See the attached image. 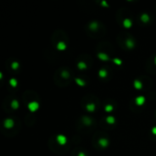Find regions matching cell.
Listing matches in <instances>:
<instances>
[{
  "label": "cell",
  "mask_w": 156,
  "mask_h": 156,
  "mask_svg": "<svg viewBox=\"0 0 156 156\" xmlns=\"http://www.w3.org/2000/svg\"><path fill=\"white\" fill-rule=\"evenodd\" d=\"M27 108H28V110H29L31 112H37V111L38 110L39 104H38V102H37V101H31V102L28 103Z\"/></svg>",
  "instance_id": "1"
},
{
  "label": "cell",
  "mask_w": 156,
  "mask_h": 156,
  "mask_svg": "<svg viewBox=\"0 0 156 156\" xmlns=\"http://www.w3.org/2000/svg\"><path fill=\"white\" fill-rule=\"evenodd\" d=\"M14 126V121L12 119H5L4 122V127L6 129H11Z\"/></svg>",
  "instance_id": "2"
},
{
  "label": "cell",
  "mask_w": 156,
  "mask_h": 156,
  "mask_svg": "<svg viewBox=\"0 0 156 156\" xmlns=\"http://www.w3.org/2000/svg\"><path fill=\"white\" fill-rule=\"evenodd\" d=\"M57 142L60 144V145H64L67 144V138L66 136L62 135V134H59L57 136Z\"/></svg>",
  "instance_id": "3"
},
{
  "label": "cell",
  "mask_w": 156,
  "mask_h": 156,
  "mask_svg": "<svg viewBox=\"0 0 156 156\" xmlns=\"http://www.w3.org/2000/svg\"><path fill=\"white\" fill-rule=\"evenodd\" d=\"M144 102H145V97H144V96H139V97H137V98L135 99V103H136V105H138V106L144 105Z\"/></svg>",
  "instance_id": "4"
},
{
  "label": "cell",
  "mask_w": 156,
  "mask_h": 156,
  "mask_svg": "<svg viewBox=\"0 0 156 156\" xmlns=\"http://www.w3.org/2000/svg\"><path fill=\"white\" fill-rule=\"evenodd\" d=\"M99 144H100V146H101L102 148H107L108 145H109V141H108V139H106V138H101V139L99 140Z\"/></svg>",
  "instance_id": "5"
},
{
  "label": "cell",
  "mask_w": 156,
  "mask_h": 156,
  "mask_svg": "<svg viewBox=\"0 0 156 156\" xmlns=\"http://www.w3.org/2000/svg\"><path fill=\"white\" fill-rule=\"evenodd\" d=\"M57 48H58L59 51H63V50H65V49L67 48V45H66L65 42L60 41V42H58V43L57 44Z\"/></svg>",
  "instance_id": "6"
},
{
  "label": "cell",
  "mask_w": 156,
  "mask_h": 156,
  "mask_svg": "<svg viewBox=\"0 0 156 156\" xmlns=\"http://www.w3.org/2000/svg\"><path fill=\"white\" fill-rule=\"evenodd\" d=\"M122 24H123V27H126V28H130V27L133 26V22H132V20H131L130 18H126V19H124Z\"/></svg>",
  "instance_id": "7"
},
{
  "label": "cell",
  "mask_w": 156,
  "mask_h": 156,
  "mask_svg": "<svg viewBox=\"0 0 156 156\" xmlns=\"http://www.w3.org/2000/svg\"><path fill=\"white\" fill-rule=\"evenodd\" d=\"M98 58H99L101 60H102V61H108V60L110 59L109 56L106 55L105 53H99V54H98Z\"/></svg>",
  "instance_id": "8"
},
{
  "label": "cell",
  "mask_w": 156,
  "mask_h": 156,
  "mask_svg": "<svg viewBox=\"0 0 156 156\" xmlns=\"http://www.w3.org/2000/svg\"><path fill=\"white\" fill-rule=\"evenodd\" d=\"M134 46H135V43H134V41H133V39L128 38V39L126 40V47H127L128 48H133Z\"/></svg>",
  "instance_id": "9"
},
{
  "label": "cell",
  "mask_w": 156,
  "mask_h": 156,
  "mask_svg": "<svg viewBox=\"0 0 156 156\" xmlns=\"http://www.w3.org/2000/svg\"><path fill=\"white\" fill-rule=\"evenodd\" d=\"M86 109H87V111H88V112H93L95 111V109H96V106H95V104H94V103H89V104H87Z\"/></svg>",
  "instance_id": "10"
},
{
  "label": "cell",
  "mask_w": 156,
  "mask_h": 156,
  "mask_svg": "<svg viewBox=\"0 0 156 156\" xmlns=\"http://www.w3.org/2000/svg\"><path fill=\"white\" fill-rule=\"evenodd\" d=\"M141 20L144 22V23H148L150 21V16L148 14H143L141 16Z\"/></svg>",
  "instance_id": "11"
},
{
  "label": "cell",
  "mask_w": 156,
  "mask_h": 156,
  "mask_svg": "<svg viewBox=\"0 0 156 156\" xmlns=\"http://www.w3.org/2000/svg\"><path fill=\"white\" fill-rule=\"evenodd\" d=\"M133 85H134V88H135L136 90H142V89H143V83H142L140 80H134Z\"/></svg>",
  "instance_id": "12"
},
{
  "label": "cell",
  "mask_w": 156,
  "mask_h": 156,
  "mask_svg": "<svg viewBox=\"0 0 156 156\" xmlns=\"http://www.w3.org/2000/svg\"><path fill=\"white\" fill-rule=\"evenodd\" d=\"M98 27H99V24H98V22H96V21L91 22V23L90 24V28L91 30H93V31H96V30L98 29Z\"/></svg>",
  "instance_id": "13"
},
{
  "label": "cell",
  "mask_w": 156,
  "mask_h": 156,
  "mask_svg": "<svg viewBox=\"0 0 156 156\" xmlns=\"http://www.w3.org/2000/svg\"><path fill=\"white\" fill-rule=\"evenodd\" d=\"M75 81H76V83H77L79 86H80V87H83V86H85V85H86V82H85L82 79L76 78V79H75Z\"/></svg>",
  "instance_id": "14"
},
{
  "label": "cell",
  "mask_w": 156,
  "mask_h": 156,
  "mask_svg": "<svg viewBox=\"0 0 156 156\" xmlns=\"http://www.w3.org/2000/svg\"><path fill=\"white\" fill-rule=\"evenodd\" d=\"M11 107H12V109H13V110H17V109H18V107H19V103H18V101H17L16 100H14V101L11 102Z\"/></svg>",
  "instance_id": "15"
},
{
  "label": "cell",
  "mask_w": 156,
  "mask_h": 156,
  "mask_svg": "<svg viewBox=\"0 0 156 156\" xmlns=\"http://www.w3.org/2000/svg\"><path fill=\"white\" fill-rule=\"evenodd\" d=\"M107 75H108L107 70H105V69H100V71H99V76H100L101 78H105V77H107Z\"/></svg>",
  "instance_id": "16"
},
{
  "label": "cell",
  "mask_w": 156,
  "mask_h": 156,
  "mask_svg": "<svg viewBox=\"0 0 156 156\" xmlns=\"http://www.w3.org/2000/svg\"><path fill=\"white\" fill-rule=\"evenodd\" d=\"M106 122L109 124H113L115 122V118L113 116H109V117L106 118Z\"/></svg>",
  "instance_id": "17"
},
{
  "label": "cell",
  "mask_w": 156,
  "mask_h": 156,
  "mask_svg": "<svg viewBox=\"0 0 156 156\" xmlns=\"http://www.w3.org/2000/svg\"><path fill=\"white\" fill-rule=\"evenodd\" d=\"M9 84L13 87V88H16L17 86V80L16 79H11L9 80Z\"/></svg>",
  "instance_id": "18"
},
{
  "label": "cell",
  "mask_w": 156,
  "mask_h": 156,
  "mask_svg": "<svg viewBox=\"0 0 156 156\" xmlns=\"http://www.w3.org/2000/svg\"><path fill=\"white\" fill-rule=\"evenodd\" d=\"M78 68H79L80 69H87V65H86V63H84V62H79V63H78Z\"/></svg>",
  "instance_id": "19"
},
{
  "label": "cell",
  "mask_w": 156,
  "mask_h": 156,
  "mask_svg": "<svg viewBox=\"0 0 156 156\" xmlns=\"http://www.w3.org/2000/svg\"><path fill=\"white\" fill-rule=\"evenodd\" d=\"M83 122H84V124H86V125H90V124H91V120H90L89 117H84V118H83Z\"/></svg>",
  "instance_id": "20"
},
{
  "label": "cell",
  "mask_w": 156,
  "mask_h": 156,
  "mask_svg": "<svg viewBox=\"0 0 156 156\" xmlns=\"http://www.w3.org/2000/svg\"><path fill=\"white\" fill-rule=\"evenodd\" d=\"M61 77L64 78V79H69V71H67V70L62 71V72H61Z\"/></svg>",
  "instance_id": "21"
},
{
  "label": "cell",
  "mask_w": 156,
  "mask_h": 156,
  "mask_svg": "<svg viewBox=\"0 0 156 156\" xmlns=\"http://www.w3.org/2000/svg\"><path fill=\"white\" fill-rule=\"evenodd\" d=\"M105 111H106L107 112H112V111H113V106H112V105H111V104L106 105V106H105Z\"/></svg>",
  "instance_id": "22"
},
{
  "label": "cell",
  "mask_w": 156,
  "mask_h": 156,
  "mask_svg": "<svg viewBox=\"0 0 156 156\" xmlns=\"http://www.w3.org/2000/svg\"><path fill=\"white\" fill-rule=\"evenodd\" d=\"M113 62H114L116 65H118V66H121V65L122 64V61L120 58H113Z\"/></svg>",
  "instance_id": "23"
},
{
  "label": "cell",
  "mask_w": 156,
  "mask_h": 156,
  "mask_svg": "<svg viewBox=\"0 0 156 156\" xmlns=\"http://www.w3.org/2000/svg\"><path fill=\"white\" fill-rule=\"evenodd\" d=\"M11 68H12L13 69H17L19 68V64H18L17 62H13V63L11 64Z\"/></svg>",
  "instance_id": "24"
},
{
  "label": "cell",
  "mask_w": 156,
  "mask_h": 156,
  "mask_svg": "<svg viewBox=\"0 0 156 156\" xmlns=\"http://www.w3.org/2000/svg\"><path fill=\"white\" fill-rule=\"evenodd\" d=\"M152 133H153V134L156 135V127H154V128L152 129Z\"/></svg>",
  "instance_id": "25"
},
{
  "label": "cell",
  "mask_w": 156,
  "mask_h": 156,
  "mask_svg": "<svg viewBox=\"0 0 156 156\" xmlns=\"http://www.w3.org/2000/svg\"><path fill=\"white\" fill-rule=\"evenodd\" d=\"M101 5H104V6H106V7H108V4H107L105 1H102V2H101Z\"/></svg>",
  "instance_id": "26"
},
{
  "label": "cell",
  "mask_w": 156,
  "mask_h": 156,
  "mask_svg": "<svg viewBox=\"0 0 156 156\" xmlns=\"http://www.w3.org/2000/svg\"><path fill=\"white\" fill-rule=\"evenodd\" d=\"M78 156H86V154H84L83 152H80V154H78Z\"/></svg>",
  "instance_id": "27"
},
{
  "label": "cell",
  "mask_w": 156,
  "mask_h": 156,
  "mask_svg": "<svg viewBox=\"0 0 156 156\" xmlns=\"http://www.w3.org/2000/svg\"><path fill=\"white\" fill-rule=\"evenodd\" d=\"M154 62H155V64H156V57H155V58H154Z\"/></svg>",
  "instance_id": "28"
}]
</instances>
